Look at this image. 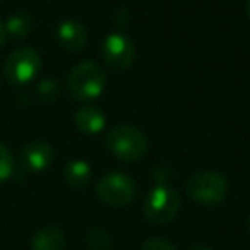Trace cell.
Returning a JSON list of instances; mask_svg holds the SVG:
<instances>
[{
    "mask_svg": "<svg viewBox=\"0 0 250 250\" xmlns=\"http://www.w3.org/2000/svg\"><path fill=\"white\" fill-rule=\"evenodd\" d=\"M74 122H76V127L83 134H86V136H96V134H100L104 129L106 118H104V113L98 106L87 104V106H83L76 111Z\"/></svg>",
    "mask_w": 250,
    "mask_h": 250,
    "instance_id": "30bf717a",
    "label": "cell"
},
{
    "mask_svg": "<svg viewBox=\"0 0 250 250\" xmlns=\"http://www.w3.org/2000/svg\"><path fill=\"white\" fill-rule=\"evenodd\" d=\"M5 40H7V31H5V22L0 19V48L4 46Z\"/></svg>",
    "mask_w": 250,
    "mask_h": 250,
    "instance_id": "ac0fdd59",
    "label": "cell"
},
{
    "mask_svg": "<svg viewBox=\"0 0 250 250\" xmlns=\"http://www.w3.org/2000/svg\"><path fill=\"white\" fill-rule=\"evenodd\" d=\"M36 94H38L40 100L43 101H55L60 94V86L57 83V79L53 77H46V79H42L36 86Z\"/></svg>",
    "mask_w": 250,
    "mask_h": 250,
    "instance_id": "9a60e30c",
    "label": "cell"
},
{
    "mask_svg": "<svg viewBox=\"0 0 250 250\" xmlns=\"http://www.w3.org/2000/svg\"><path fill=\"white\" fill-rule=\"evenodd\" d=\"M247 14H249V18H250V0H247Z\"/></svg>",
    "mask_w": 250,
    "mask_h": 250,
    "instance_id": "ffe728a7",
    "label": "cell"
},
{
    "mask_svg": "<svg viewBox=\"0 0 250 250\" xmlns=\"http://www.w3.org/2000/svg\"><path fill=\"white\" fill-rule=\"evenodd\" d=\"M137 194L136 182L129 175L111 171L100 178L96 185V195L101 202L111 208H125L134 201Z\"/></svg>",
    "mask_w": 250,
    "mask_h": 250,
    "instance_id": "8992f818",
    "label": "cell"
},
{
    "mask_svg": "<svg viewBox=\"0 0 250 250\" xmlns=\"http://www.w3.org/2000/svg\"><path fill=\"white\" fill-rule=\"evenodd\" d=\"M42 70V57L31 46H22L9 53L4 63V76L14 86L31 83Z\"/></svg>",
    "mask_w": 250,
    "mask_h": 250,
    "instance_id": "5b68a950",
    "label": "cell"
},
{
    "mask_svg": "<svg viewBox=\"0 0 250 250\" xmlns=\"http://www.w3.org/2000/svg\"><path fill=\"white\" fill-rule=\"evenodd\" d=\"M106 84V74L100 67V63L93 60H84L77 63L69 74L67 86L74 100L86 101L98 98L104 89Z\"/></svg>",
    "mask_w": 250,
    "mask_h": 250,
    "instance_id": "6da1fadb",
    "label": "cell"
},
{
    "mask_svg": "<svg viewBox=\"0 0 250 250\" xmlns=\"http://www.w3.org/2000/svg\"><path fill=\"white\" fill-rule=\"evenodd\" d=\"M187 250H212L211 247H206V245H192L188 247Z\"/></svg>",
    "mask_w": 250,
    "mask_h": 250,
    "instance_id": "d6986e66",
    "label": "cell"
},
{
    "mask_svg": "<svg viewBox=\"0 0 250 250\" xmlns=\"http://www.w3.org/2000/svg\"><path fill=\"white\" fill-rule=\"evenodd\" d=\"M106 146L115 158L122 161H137L146 154L147 139L143 130L129 124H118L110 130Z\"/></svg>",
    "mask_w": 250,
    "mask_h": 250,
    "instance_id": "7a4b0ae2",
    "label": "cell"
},
{
    "mask_svg": "<svg viewBox=\"0 0 250 250\" xmlns=\"http://www.w3.org/2000/svg\"><path fill=\"white\" fill-rule=\"evenodd\" d=\"M16 165L11 149L5 144H0V182H5L14 175Z\"/></svg>",
    "mask_w": 250,
    "mask_h": 250,
    "instance_id": "2e32d148",
    "label": "cell"
},
{
    "mask_svg": "<svg viewBox=\"0 0 250 250\" xmlns=\"http://www.w3.org/2000/svg\"><path fill=\"white\" fill-rule=\"evenodd\" d=\"M187 194L202 206H216L228 195V180L223 173L204 170L194 173L187 182Z\"/></svg>",
    "mask_w": 250,
    "mask_h": 250,
    "instance_id": "3957f363",
    "label": "cell"
},
{
    "mask_svg": "<svg viewBox=\"0 0 250 250\" xmlns=\"http://www.w3.org/2000/svg\"><path fill=\"white\" fill-rule=\"evenodd\" d=\"M53 161V147L45 141H31L22 147L21 163L22 168L31 173L46 170Z\"/></svg>",
    "mask_w": 250,
    "mask_h": 250,
    "instance_id": "ba28073f",
    "label": "cell"
},
{
    "mask_svg": "<svg viewBox=\"0 0 250 250\" xmlns=\"http://www.w3.org/2000/svg\"><path fill=\"white\" fill-rule=\"evenodd\" d=\"M55 36L62 48L69 50V52H79L81 48L86 46L89 35H87V29L83 22L67 19V21H62L57 26Z\"/></svg>",
    "mask_w": 250,
    "mask_h": 250,
    "instance_id": "9c48e42d",
    "label": "cell"
},
{
    "mask_svg": "<svg viewBox=\"0 0 250 250\" xmlns=\"http://www.w3.org/2000/svg\"><path fill=\"white\" fill-rule=\"evenodd\" d=\"M180 211V195L168 185H158L146 195L143 214L153 225H167Z\"/></svg>",
    "mask_w": 250,
    "mask_h": 250,
    "instance_id": "277c9868",
    "label": "cell"
},
{
    "mask_svg": "<svg viewBox=\"0 0 250 250\" xmlns=\"http://www.w3.org/2000/svg\"><path fill=\"white\" fill-rule=\"evenodd\" d=\"M31 29H33V19H31V16L26 14V12H16V14H12L11 18L5 21L7 36L14 38L16 42L28 38Z\"/></svg>",
    "mask_w": 250,
    "mask_h": 250,
    "instance_id": "4fadbf2b",
    "label": "cell"
},
{
    "mask_svg": "<svg viewBox=\"0 0 250 250\" xmlns=\"http://www.w3.org/2000/svg\"><path fill=\"white\" fill-rule=\"evenodd\" d=\"M31 247L33 250H63L65 249V235L57 226H45L35 233Z\"/></svg>",
    "mask_w": 250,
    "mask_h": 250,
    "instance_id": "8fae6325",
    "label": "cell"
},
{
    "mask_svg": "<svg viewBox=\"0 0 250 250\" xmlns=\"http://www.w3.org/2000/svg\"><path fill=\"white\" fill-rule=\"evenodd\" d=\"M91 175H93V170L89 163L84 160H72L63 168V177L70 187H84L91 180Z\"/></svg>",
    "mask_w": 250,
    "mask_h": 250,
    "instance_id": "7c38bea8",
    "label": "cell"
},
{
    "mask_svg": "<svg viewBox=\"0 0 250 250\" xmlns=\"http://www.w3.org/2000/svg\"><path fill=\"white\" fill-rule=\"evenodd\" d=\"M101 55L108 67L115 70L129 69L136 60V46L124 33H111L101 45Z\"/></svg>",
    "mask_w": 250,
    "mask_h": 250,
    "instance_id": "52a82bcc",
    "label": "cell"
},
{
    "mask_svg": "<svg viewBox=\"0 0 250 250\" xmlns=\"http://www.w3.org/2000/svg\"><path fill=\"white\" fill-rule=\"evenodd\" d=\"M249 229H250V219H249Z\"/></svg>",
    "mask_w": 250,
    "mask_h": 250,
    "instance_id": "44dd1931",
    "label": "cell"
},
{
    "mask_svg": "<svg viewBox=\"0 0 250 250\" xmlns=\"http://www.w3.org/2000/svg\"><path fill=\"white\" fill-rule=\"evenodd\" d=\"M141 250H178L177 247L171 242H168L167 238H161V236H151L146 242L143 243Z\"/></svg>",
    "mask_w": 250,
    "mask_h": 250,
    "instance_id": "e0dca14e",
    "label": "cell"
},
{
    "mask_svg": "<svg viewBox=\"0 0 250 250\" xmlns=\"http://www.w3.org/2000/svg\"><path fill=\"white\" fill-rule=\"evenodd\" d=\"M87 247L89 250H111L113 242H111V235L104 228L94 226L87 231Z\"/></svg>",
    "mask_w": 250,
    "mask_h": 250,
    "instance_id": "5bb4252c",
    "label": "cell"
}]
</instances>
